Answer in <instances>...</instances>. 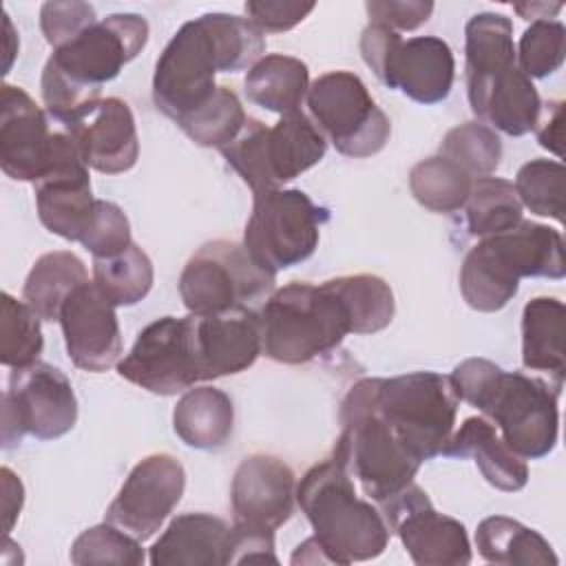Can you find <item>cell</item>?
Here are the masks:
<instances>
[{
  "mask_svg": "<svg viewBox=\"0 0 566 566\" xmlns=\"http://www.w3.org/2000/svg\"><path fill=\"white\" fill-rule=\"evenodd\" d=\"M467 95L478 119L504 135L522 137L535 128L542 99L515 62L467 73Z\"/></svg>",
  "mask_w": 566,
  "mask_h": 566,
  "instance_id": "obj_21",
  "label": "cell"
},
{
  "mask_svg": "<svg viewBox=\"0 0 566 566\" xmlns=\"http://www.w3.org/2000/svg\"><path fill=\"white\" fill-rule=\"evenodd\" d=\"M360 55L385 86L418 104H438L451 93L455 60L442 38L402 40L398 31L369 22L360 33Z\"/></svg>",
  "mask_w": 566,
  "mask_h": 566,
  "instance_id": "obj_10",
  "label": "cell"
},
{
  "mask_svg": "<svg viewBox=\"0 0 566 566\" xmlns=\"http://www.w3.org/2000/svg\"><path fill=\"white\" fill-rule=\"evenodd\" d=\"M77 420V398L71 380L53 365L35 360L13 369L2 394V447L20 444L29 433L38 440H55L69 433Z\"/></svg>",
  "mask_w": 566,
  "mask_h": 566,
  "instance_id": "obj_14",
  "label": "cell"
},
{
  "mask_svg": "<svg viewBox=\"0 0 566 566\" xmlns=\"http://www.w3.org/2000/svg\"><path fill=\"white\" fill-rule=\"evenodd\" d=\"M522 203L511 181L500 177H478L464 203L467 230L471 237L500 234L522 221Z\"/></svg>",
  "mask_w": 566,
  "mask_h": 566,
  "instance_id": "obj_33",
  "label": "cell"
},
{
  "mask_svg": "<svg viewBox=\"0 0 566 566\" xmlns=\"http://www.w3.org/2000/svg\"><path fill=\"white\" fill-rule=\"evenodd\" d=\"M442 455L473 458L482 478L506 493L520 491L528 482V467L497 433L486 418H467L458 431L451 433Z\"/></svg>",
  "mask_w": 566,
  "mask_h": 566,
  "instance_id": "obj_26",
  "label": "cell"
},
{
  "mask_svg": "<svg viewBox=\"0 0 566 566\" xmlns=\"http://www.w3.org/2000/svg\"><path fill=\"white\" fill-rule=\"evenodd\" d=\"M186 489V471L170 453H153L137 462L106 509V522L139 542L153 537Z\"/></svg>",
  "mask_w": 566,
  "mask_h": 566,
  "instance_id": "obj_17",
  "label": "cell"
},
{
  "mask_svg": "<svg viewBox=\"0 0 566 566\" xmlns=\"http://www.w3.org/2000/svg\"><path fill=\"white\" fill-rule=\"evenodd\" d=\"M458 400L475 407L524 460L548 455L557 444L559 389L522 371H504L486 358H467L449 376Z\"/></svg>",
  "mask_w": 566,
  "mask_h": 566,
  "instance_id": "obj_3",
  "label": "cell"
},
{
  "mask_svg": "<svg viewBox=\"0 0 566 566\" xmlns=\"http://www.w3.org/2000/svg\"><path fill=\"white\" fill-rule=\"evenodd\" d=\"M86 281L88 274L77 254L66 250L49 252L33 263L22 298L42 321H57L69 294Z\"/></svg>",
  "mask_w": 566,
  "mask_h": 566,
  "instance_id": "obj_31",
  "label": "cell"
},
{
  "mask_svg": "<svg viewBox=\"0 0 566 566\" xmlns=\"http://www.w3.org/2000/svg\"><path fill=\"white\" fill-rule=\"evenodd\" d=\"M371 24H382L394 31H413L422 27L431 11L433 2L424 0H369L365 4Z\"/></svg>",
  "mask_w": 566,
  "mask_h": 566,
  "instance_id": "obj_44",
  "label": "cell"
},
{
  "mask_svg": "<svg viewBox=\"0 0 566 566\" xmlns=\"http://www.w3.org/2000/svg\"><path fill=\"white\" fill-rule=\"evenodd\" d=\"M471 184L473 177L442 155L418 161L409 172V188L416 201L427 210L442 214L464 208Z\"/></svg>",
  "mask_w": 566,
  "mask_h": 566,
  "instance_id": "obj_34",
  "label": "cell"
},
{
  "mask_svg": "<svg viewBox=\"0 0 566 566\" xmlns=\"http://www.w3.org/2000/svg\"><path fill=\"white\" fill-rule=\"evenodd\" d=\"M336 285L352 312L354 334H376L385 329L396 312L389 283L374 274L338 276Z\"/></svg>",
  "mask_w": 566,
  "mask_h": 566,
  "instance_id": "obj_36",
  "label": "cell"
},
{
  "mask_svg": "<svg viewBox=\"0 0 566 566\" xmlns=\"http://www.w3.org/2000/svg\"><path fill=\"white\" fill-rule=\"evenodd\" d=\"M564 239L557 230L522 219L513 228L484 237L460 268V292L478 312L502 310L524 276L564 279Z\"/></svg>",
  "mask_w": 566,
  "mask_h": 566,
  "instance_id": "obj_4",
  "label": "cell"
},
{
  "mask_svg": "<svg viewBox=\"0 0 566 566\" xmlns=\"http://www.w3.org/2000/svg\"><path fill=\"white\" fill-rule=\"evenodd\" d=\"M564 177L566 170L559 161L531 159L515 177V192L522 206L533 214L564 221Z\"/></svg>",
  "mask_w": 566,
  "mask_h": 566,
  "instance_id": "obj_39",
  "label": "cell"
},
{
  "mask_svg": "<svg viewBox=\"0 0 566 566\" xmlns=\"http://www.w3.org/2000/svg\"><path fill=\"white\" fill-rule=\"evenodd\" d=\"M371 400L402 447L427 462L442 455L455 424L458 396L449 376L411 371L394 378H371Z\"/></svg>",
  "mask_w": 566,
  "mask_h": 566,
  "instance_id": "obj_9",
  "label": "cell"
},
{
  "mask_svg": "<svg viewBox=\"0 0 566 566\" xmlns=\"http://www.w3.org/2000/svg\"><path fill=\"white\" fill-rule=\"evenodd\" d=\"M148 42V22L137 13H113L53 49L42 71L46 115L66 128L99 102L102 84L115 80Z\"/></svg>",
  "mask_w": 566,
  "mask_h": 566,
  "instance_id": "obj_2",
  "label": "cell"
},
{
  "mask_svg": "<svg viewBox=\"0 0 566 566\" xmlns=\"http://www.w3.org/2000/svg\"><path fill=\"white\" fill-rule=\"evenodd\" d=\"M265 53L263 31L232 13H203L186 22L155 64V106L179 122L217 91V73L252 69Z\"/></svg>",
  "mask_w": 566,
  "mask_h": 566,
  "instance_id": "obj_1",
  "label": "cell"
},
{
  "mask_svg": "<svg viewBox=\"0 0 566 566\" xmlns=\"http://www.w3.org/2000/svg\"><path fill=\"white\" fill-rule=\"evenodd\" d=\"M296 502L329 564L378 557L389 542L382 513L356 497L352 475L334 460L314 464L296 486Z\"/></svg>",
  "mask_w": 566,
  "mask_h": 566,
  "instance_id": "obj_5",
  "label": "cell"
},
{
  "mask_svg": "<svg viewBox=\"0 0 566 566\" xmlns=\"http://www.w3.org/2000/svg\"><path fill=\"white\" fill-rule=\"evenodd\" d=\"M144 551L137 537L128 535L119 526L106 522L86 528L71 546V562L86 564H144Z\"/></svg>",
  "mask_w": 566,
  "mask_h": 566,
  "instance_id": "obj_40",
  "label": "cell"
},
{
  "mask_svg": "<svg viewBox=\"0 0 566 566\" xmlns=\"http://www.w3.org/2000/svg\"><path fill=\"white\" fill-rule=\"evenodd\" d=\"M259 321L263 354L285 365L310 363L354 334L352 312L336 279L321 285L294 281L274 290Z\"/></svg>",
  "mask_w": 566,
  "mask_h": 566,
  "instance_id": "obj_6",
  "label": "cell"
},
{
  "mask_svg": "<svg viewBox=\"0 0 566 566\" xmlns=\"http://www.w3.org/2000/svg\"><path fill=\"white\" fill-rule=\"evenodd\" d=\"M314 7H316L314 2L252 0V2H245V13L261 31L279 33L303 22L314 11Z\"/></svg>",
  "mask_w": 566,
  "mask_h": 566,
  "instance_id": "obj_45",
  "label": "cell"
},
{
  "mask_svg": "<svg viewBox=\"0 0 566 566\" xmlns=\"http://www.w3.org/2000/svg\"><path fill=\"white\" fill-rule=\"evenodd\" d=\"M2 489H4V515H7L4 528L11 531L13 520L20 515V506H22V495H18V497H13V495L18 491H22V482L7 467H2Z\"/></svg>",
  "mask_w": 566,
  "mask_h": 566,
  "instance_id": "obj_48",
  "label": "cell"
},
{
  "mask_svg": "<svg viewBox=\"0 0 566 566\" xmlns=\"http://www.w3.org/2000/svg\"><path fill=\"white\" fill-rule=\"evenodd\" d=\"M562 9V2L555 4H546V2H531V4H515V11L524 18V20H548V15L557 13Z\"/></svg>",
  "mask_w": 566,
  "mask_h": 566,
  "instance_id": "obj_49",
  "label": "cell"
},
{
  "mask_svg": "<svg viewBox=\"0 0 566 566\" xmlns=\"http://www.w3.org/2000/svg\"><path fill=\"white\" fill-rule=\"evenodd\" d=\"M64 130L75 139L84 164L97 172H126L139 157L135 117L119 97H102Z\"/></svg>",
  "mask_w": 566,
  "mask_h": 566,
  "instance_id": "obj_23",
  "label": "cell"
},
{
  "mask_svg": "<svg viewBox=\"0 0 566 566\" xmlns=\"http://www.w3.org/2000/svg\"><path fill=\"white\" fill-rule=\"evenodd\" d=\"M310 119L340 155L371 157L391 135L387 115L376 106L365 82L352 71L318 75L307 91Z\"/></svg>",
  "mask_w": 566,
  "mask_h": 566,
  "instance_id": "obj_13",
  "label": "cell"
},
{
  "mask_svg": "<svg viewBox=\"0 0 566 566\" xmlns=\"http://www.w3.org/2000/svg\"><path fill=\"white\" fill-rule=\"evenodd\" d=\"M535 135L542 148L551 150L553 155L562 157V142H564V102L548 99L542 104L537 122H535Z\"/></svg>",
  "mask_w": 566,
  "mask_h": 566,
  "instance_id": "obj_47",
  "label": "cell"
},
{
  "mask_svg": "<svg viewBox=\"0 0 566 566\" xmlns=\"http://www.w3.org/2000/svg\"><path fill=\"white\" fill-rule=\"evenodd\" d=\"M371 378L358 380L340 405V436L332 458L360 482L365 495L382 504L407 489L420 464L378 416L371 400Z\"/></svg>",
  "mask_w": 566,
  "mask_h": 566,
  "instance_id": "obj_7",
  "label": "cell"
},
{
  "mask_svg": "<svg viewBox=\"0 0 566 566\" xmlns=\"http://www.w3.org/2000/svg\"><path fill=\"white\" fill-rule=\"evenodd\" d=\"M389 533H396L418 566H464L471 562V544L462 522L433 509L429 495L409 484L380 504Z\"/></svg>",
  "mask_w": 566,
  "mask_h": 566,
  "instance_id": "obj_16",
  "label": "cell"
},
{
  "mask_svg": "<svg viewBox=\"0 0 566 566\" xmlns=\"http://www.w3.org/2000/svg\"><path fill=\"white\" fill-rule=\"evenodd\" d=\"M245 111L234 91L228 86H217L212 97L197 111L188 113L177 122V126L203 148L228 146L245 124Z\"/></svg>",
  "mask_w": 566,
  "mask_h": 566,
  "instance_id": "obj_35",
  "label": "cell"
},
{
  "mask_svg": "<svg viewBox=\"0 0 566 566\" xmlns=\"http://www.w3.org/2000/svg\"><path fill=\"white\" fill-rule=\"evenodd\" d=\"M294 471L276 455L256 453L234 471L230 502L237 524L274 531L294 513Z\"/></svg>",
  "mask_w": 566,
  "mask_h": 566,
  "instance_id": "obj_22",
  "label": "cell"
},
{
  "mask_svg": "<svg viewBox=\"0 0 566 566\" xmlns=\"http://www.w3.org/2000/svg\"><path fill=\"white\" fill-rule=\"evenodd\" d=\"M564 318V303L553 296H537L522 312V365L548 374V382L557 389L566 374Z\"/></svg>",
  "mask_w": 566,
  "mask_h": 566,
  "instance_id": "obj_27",
  "label": "cell"
},
{
  "mask_svg": "<svg viewBox=\"0 0 566 566\" xmlns=\"http://www.w3.org/2000/svg\"><path fill=\"white\" fill-rule=\"evenodd\" d=\"M40 316L22 301L2 292V343L0 360L4 367L20 369L33 365L44 347Z\"/></svg>",
  "mask_w": 566,
  "mask_h": 566,
  "instance_id": "obj_38",
  "label": "cell"
},
{
  "mask_svg": "<svg viewBox=\"0 0 566 566\" xmlns=\"http://www.w3.org/2000/svg\"><path fill=\"white\" fill-rule=\"evenodd\" d=\"M274 283L276 274L259 268L243 245L217 239L184 265L179 296L190 314H221L268 298Z\"/></svg>",
  "mask_w": 566,
  "mask_h": 566,
  "instance_id": "obj_12",
  "label": "cell"
},
{
  "mask_svg": "<svg viewBox=\"0 0 566 566\" xmlns=\"http://www.w3.org/2000/svg\"><path fill=\"white\" fill-rule=\"evenodd\" d=\"M438 155L458 164L473 179L489 177L502 161V142L493 128L467 122L444 135Z\"/></svg>",
  "mask_w": 566,
  "mask_h": 566,
  "instance_id": "obj_37",
  "label": "cell"
},
{
  "mask_svg": "<svg viewBox=\"0 0 566 566\" xmlns=\"http://www.w3.org/2000/svg\"><path fill=\"white\" fill-rule=\"evenodd\" d=\"M566 29L557 20H533L522 33L515 57L526 77H548L564 62Z\"/></svg>",
  "mask_w": 566,
  "mask_h": 566,
  "instance_id": "obj_41",
  "label": "cell"
},
{
  "mask_svg": "<svg viewBox=\"0 0 566 566\" xmlns=\"http://www.w3.org/2000/svg\"><path fill=\"white\" fill-rule=\"evenodd\" d=\"M20 86L0 91V166L15 181H40L53 166L62 128Z\"/></svg>",
  "mask_w": 566,
  "mask_h": 566,
  "instance_id": "obj_18",
  "label": "cell"
},
{
  "mask_svg": "<svg viewBox=\"0 0 566 566\" xmlns=\"http://www.w3.org/2000/svg\"><path fill=\"white\" fill-rule=\"evenodd\" d=\"M93 22H97L95 9L86 2H44L40 9V27L53 49L73 40Z\"/></svg>",
  "mask_w": 566,
  "mask_h": 566,
  "instance_id": "obj_43",
  "label": "cell"
},
{
  "mask_svg": "<svg viewBox=\"0 0 566 566\" xmlns=\"http://www.w3.org/2000/svg\"><path fill=\"white\" fill-rule=\"evenodd\" d=\"M327 150V139L303 113L281 115L274 126L248 117L239 135L221 148L228 166L254 195L276 190L285 181L316 166Z\"/></svg>",
  "mask_w": 566,
  "mask_h": 566,
  "instance_id": "obj_8",
  "label": "cell"
},
{
  "mask_svg": "<svg viewBox=\"0 0 566 566\" xmlns=\"http://www.w3.org/2000/svg\"><path fill=\"white\" fill-rule=\"evenodd\" d=\"M95 201L88 166L75 139L62 128L55 161L51 170L35 181L38 217L49 232L66 241H80L93 219Z\"/></svg>",
  "mask_w": 566,
  "mask_h": 566,
  "instance_id": "obj_19",
  "label": "cell"
},
{
  "mask_svg": "<svg viewBox=\"0 0 566 566\" xmlns=\"http://www.w3.org/2000/svg\"><path fill=\"white\" fill-rule=\"evenodd\" d=\"M192 316L203 380L241 374L263 352L261 321L250 307Z\"/></svg>",
  "mask_w": 566,
  "mask_h": 566,
  "instance_id": "obj_24",
  "label": "cell"
},
{
  "mask_svg": "<svg viewBox=\"0 0 566 566\" xmlns=\"http://www.w3.org/2000/svg\"><path fill=\"white\" fill-rule=\"evenodd\" d=\"M80 243L93 254V259H108L124 252L130 241V223L119 206L97 199L93 219L82 234Z\"/></svg>",
  "mask_w": 566,
  "mask_h": 566,
  "instance_id": "obj_42",
  "label": "cell"
},
{
  "mask_svg": "<svg viewBox=\"0 0 566 566\" xmlns=\"http://www.w3.org/2000/svg\"><path fill=\"white\" fill-rule=\"evenodd\" d=\"M245 562H279L274 553V531L237 522L230 526V564Z\"/></svg>",
  "mask_w": 566,
  "mask_h": 566,
  "instance_id": "obj_46",
  "label": "cell"
},
{
  "mask_svg": "<svg viewBox=\"0 0 566 566\" xmlns=\"http://www.w3.org/2000/svg\"><path fill=\"white\" fill-rule=\"evenodd\" d=\"M153 566H223L230 564V526L208 513L177 515L150 546Z\"/></svg>",
  "mask_w": 566,
  "mask_h": 566,
  "instance_id": "obj_25",
  "label": "cell"
},
{
  "mask_svg": "<svg viewBox=\"0 0 566 566\" xmlns=\"http://www.w3.org/2000/svg\"><path fill=\"white\" fill-rule=\"evenodd\" d=\"M60 327L71 363L84 371L111 369L122 354V334L115 307L93 281L75 287L60 310Z\"/></svg>",
  "mask_w": 566,
  "mask_h": 566,
  "instance_id": "obj_20",
  "label": "cell"
},
{
  "mask_svg": "<svg viewBox=\"0 0 566 566\" xmlns=\"http://www.w3.org/2000/svg\"><path fill=\"white\" fill-rule=\"evenodd\" d=\"M325 221L327 210L303 190L259 192L245 223L243 248L259 268L276 274L314 254Z\"/></svg>",
  "mask_w": 566,
  "mask_h": 566,
  "instance_id": "obj_11",
  "label": "cell"
},
{
  "mask_svg": "<svg viewBox=\"0 0 566 566\" xmlns=\"http://www.w3.org/2000/svg\"><path fill=\"white\" fill-rule=\"evenodd\" d=\"M172 427L179 440L192 449H219L232 436V400L226 391L208 385L188 389L177 400V407L172 411Z\"/></svg>",
  "mask_w": 566,
  "mask_h": 566,
  "instance_id": "obj_28",
  "label": "cell"
},
{
  "mask_svg": "<svg viewBox=\"0 0 566 566\" xmlns=\"http://www.w3.org/2000/svg\"><path fill=\"white\" fill-rule=\"evenodd\" d=\"M478 553L491 564L555 566L559 559L553 546L533 528L506 515H491L478 524Z\"/></svg>",
  "mask_w": 566,
  "mask_h": 566,
  "instance_id": "obj_30",
  "label": "cell"
},
{
  "mask_svg": "<svg viewBox=\"0 0 566 566\" xmlns=\"http://www.w3.org/2000/svg\"><path fill=\"white\" fill-rule=\"evenodd\" d=\"M117 374L157 396H175L203 380L195 338V318L164 316L146 325Z\"/></svg>",
  "mask_w": 566,
  "mask_h": 566,
  "instance_id": "obj_15",
  "label": "cell"
},
{
  "mask_svg": "<svg viewBox=\"0 0 566 566\" xmlns=\"http://www.w3.org/2000/svg\"><path fill=\"white\" fill-rule=\"evenodd\" d=\"M153 279V263L135 243L115 256L93 259V283L113 307L139 303L150 292Z\"/></svg>",
  "mask_w": 566,
  "mask_h": 566,
  "instance_id": "obj_32",
  "label": "cell"
},
{
  "mask_svg": "<svg viewBox=\"0 0 566 566\" xmlns=\"http://www.w3.org/2000/svg\"><path fill=\"white\" fill-rule=\"evenodd\" d=\"M245 95L252 104L270 113L298 111L310 91L307 64L298 57L272 53L263 55L245 75Z\"/></svg>",
  "mask_w": 566,
  "mask_h": 566,
  "instance_id": "obj_29",
  "label": "cell"
}]
</instances>
